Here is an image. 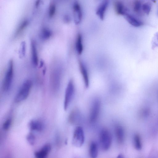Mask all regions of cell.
Wrapping results in <instances>:
<instances>
[{
  "mask_svg": "<svg viewBox=\"0 0 158 158\" xmlns=\"http://www.w3.org/2000/svg\"><path fill=\"white\" fill-rule=\"evenodd\" d=\"M32 86L31 80H27L24 81L15 96V102L19 103L25 100L29 95Z\"/></svg>",
  "mask_w": 158,
  "mask_h": 158,
  "instance_id": "obj_2",
  "label": "cell"
},
{
  "mask_svg": "<svg viewBox=\"0 0 158 158\" xmlns=\"http://www.w3.org/2000/svg\"><path fill=\"white\" fill-rule=\"evenodd\" d=\"M73 10L74 22L76 24H79L82 21L83 13L81 6L78 2L76 1L74 3Z\"/></svg>",
  "mask_w": 158,
  "mask_h": 158,
  "instance_id": "obj_8",
  "label": "cell"
},
{
  "mask_svg": "<svg viewBox=\"0 0 158 158\" xmlns=\"http://www.w3.org/2000/svg\"><path fill=\"white\" fill-rule=\"evenodd\" d=\"M118 157H123V156L122 155L120 154L119 155H118Z\"/></svg>",
  "mask_w": 158,
  "mask_h": 158,
  "instance_id": "obj_31",
  "label": "cell"
},
{
  "mask_svg": "<svg viewBox=\"0 0 158 158\" xmlns=\"http://www.w3.org/2000/svg\"><path fill=\"white\" fill-rule=\"evenodd\" d=\"M152 48L154 49L158 47V32H156L154 35L152 42Z\"/></svg>",
  "mask_w": 158,
  "mask_h": 158,
  "instance_id": "obj_26",
  "label": "cell"
},
{
  "mask_svg": "<svg viewBox=\"0 0 158 158\" xmlns=\"http://www.w3.org/2000/svg\"><path fill=\"white\" fill-rule=\"evenodd\" d=\"M80 112L79 110L75 108L70 112L68 117V121L71 124H75L78 122L80 118Z\"/></svg>",
  "mask_w": 158,
  "mask_h": 158,
  "instance_id": "obj_16",
  "label": "cell"
},
{
  "mask_svg": "<svg viewBox=\"0 0 158 158\" xmlns=\"http://www.w3.org/2000/svg\"><path fill=\"white\" fill-rule=\"evenodd\" d=\"M12 120L10 118H8L3 123L2 125V128L5 131L8 130L11 124Z\"/></svg>",
  "mask_w": 158,
  "mask_h": 158,
  "instance_id": "obj_28",
  "label": "cell"
},
{
  "mask_svg": "<svg viewBox=\"0 0 158 158\" xmlns=\"http://www.w3.org/2000/svg\"><path fill=\"white\" fill-rule=\"evenodd\" d=\"M52 35L51 31L47 28L42 29L40 35V37L43 40H47L51 37Z\"/></svg>",
  "mask_w": 158,
  "mask_h": 158,
  "instance_id": "obj_22",
  "label": "cell"
},
{
  "mask_svg": "<svg viewBox=\"0 0 158 158\" xmlns=\"http://www.w3.org/2000/svg\"><path fill=\"white\" fill-rule=\"evenodd\" d=\"M60 68L57 66L52 70L51 78V86L52 91L56 92L59 90L60 85L61 71Z\"/></svg>",
  "mask_w": 158,
  "mask_h": 158,
  "instance_id": "obj_6",
  "label": "cell"
},
{
  "mask_svg": "<svg viewBox=\"0 0 158 158\" xmlns=\"http://www.w3.org/2000/svg\"><path fill=\"white\" fill-rule=\"evenodd\" d=\"M51 149V145L48 144L45 145L42 148L35 153V156L37 158H45L48 155Z\"/></svg>",
  "mask_w": 158,
  "mask_h": 158,
  "instance_id": "obj_14",
  "label": "cell"
},
{
  "mask_svg": "<svg viewBox=\"0 0 158 158\" xmlns=\"http://www.w3.org/2000/svg\"><path fill=\"white\" fill-rule=\"evenodd\" d=\"M115 134L118 143L122 144L124 142L125 138L124 129L121 125H117L115 127Z\"/></svg>",
  "mask_w": 158,
  "mask_h": 158,
  "instance_id": "obj_10",
  "label": "cell"
},
{
  "mask_svg": "<svg viewBox=\"0 0 158 158\" xmlns=\"http://www.w3.org/2000/svg\"><path fill=\"white\" fill-rule=\"evenodd\" d=\"M110 0H103L100 3L96 10V14L99 19L103 20L106 12L109 6Z\"/></svg>",
  "mask_w": 158,
  "mask_h": 158,
  "instance_id": "obj_9",
  "label": "cell"
},
{
  "mask_svg": "<svg viewBox=\"0 0 158 158\" xmlns=\"http://www.w3.org/2000/svg\"><path fill=\"white\" fill-rule=\"evenodd\" d=\"M28 22L27 20L24 21L20 24L17 30L15 33V36L19 35L25 28L28 24Z\"/></svg>",
  "mask_w": 158,
  "mask_h": 158,
  "instance_id": "obj_24",
  "label": "cell"
},
{
  "mask_svg": "<svg viewBox=\"0 0 158 158\" xmlns=\"http://www.w3.org/2000/svg\"><path fill=\"white\" fill-rule=\"evenodd\" d=\"M56 10V7L54 4H52L49 8V16L50 17H53L55 15Z\"/></svg>",
  "mask_w": 158,
  "mask_h": 158,
  "instance_id": "obj_29",
  "label": "cell"
},
{
  "mask_svg": "<svg viewBox=\"0 0 158 158\" xmlns=\"http://www.w3.org/2000/svg\"><path fill=\"white\" fill-rule=\"evenodd\" d=\"M114 7L115 12L118 15L124 16L128 12L127 9L122 2L117 1L115 2Z\"/></svg>",
  "mask_w": 158,
  "mask_h": 158,
  "instance_id": "obj_15",
  "label": "cell"
},
{
  "mask_svg": "<svg viewBox=\"0 0 158 158\" xmlns=\"http://www.w3.org/2000/svg\"><path fill=\"white\" fill-rule=\"evenodd\" d=\"M125 18L131 25L135 27H139L143 26V23L131 14L128 12L124 15Z\"/></svg>",
  "mask_w": 158,
  "mask_h": 158,
  "instance_id": "obj_12",
  "label": "cell"
},
{
  "mask_svg": "<svg viewBox=\"0 0 158 158\" xmlns=\"http://www.w3.org/2000/svg\"></svg>",
  "mask_w": 158,
  "mask_h": 158,
  "instance_id": "obj_33",
  "label": "cell"
},
{
  "mask_svg": "<svg viewBox=\"0 0 158 158\" xmlns=\"http://www.w3.org/2000/svg\"><path fill=\"white\" fill-rule=\"evenodd\" d=\"M142 5L140 0H134L133 3L134 11L137 14L141 15L143 13L142 10Z\"/></svg>",
  "mask_w": 158,
  "mask_h": 158,
  "instance_id": "obj_20",
  "label": "cell"
},
{
  "mask_svg": "<svg viewBox=\"0 0 158 158\" xmlns=\"http://www.w3.org/2000/svg\"><path fill=\"white\" fill-rule=\"evenodd\" d=\"M31 60L33 65L37 66L38 64L39 59L36 43L33 40L31 42Z\"/></svg>",
  "mask_w": 158,
  "mask_h": 158,
  "instance_id": "obj_13",
  "label": "cell"
},
{
  "mask_svg": "<svg viewBox=\"0 0 158 158\" xmlns=\"http://www.w3.org/2000/svg\"><path fill=\"white\" fill-rule=\"evenodd\" d=\"M85 140V134L83 128L79 126L76 127L73 135V144L77 147H80L83 145Z\"/></svg>",
  "mask_w": 158,
  "mask_h": 158,
  "instance_id": "obj_5",
  "label": "cell"
},
{
  "mask_svg": "<svg viewBox=\"0 0 158 158\" xmlns=\"http://www.w3.org/2000/svg\"><path fill=\"white\" fill-rule=\"evenodd\" d=\"M29 126L31 130L37 131H41L44 128V125L42 122L37 120L31 121L29 123Z\"/></svg>",
  "mask_w": 158,
  "mask_h": 158,
  "instance_id": "obj_17",
  "label": "cell"
},
{
  "mask_svg": "<svg viewBox=\"0 0 158 158\" xmlns=\"http://www.w3.org/2000/svg\"><path fill=\"white\" fill-rule=\"evenodd\" d=\"M78 62L80 70L83 78L85 87L87 88L89 85V76L87 70L82 61L79 60Z\"/></svg>",
  "mask_w": 158,
  "mask_h": 158,
  "instance_id": "obj_11",
  "label": "cell"
},
{
  "mask_svg": "<svg viewBox=\"0 0 158 158\" xmlns=\"http://www.w3.org/2000/svg\"><path fill=\"white\" fill-rule=\"evenodd\" d=\"M101 106V102L99 99H96L94 101L89 115V121L90 123H94L97 120L100 114Z\"/></svg>",
  "mask_w": 158,
  "mask_h": 158,
  "instance_id": "obj_7",
  "label": "cell"
},
{
  "mask_svg": "<svg viewBox=\"0 0 158 158\" xmlns=\"http://www.w3.org/2000/svg\"><path fill=\"white\" fill-rule=\"evenodd\" d=\"M99 142L100 147L103 150L107 151L110 147L112 142V135L107 129H103L100 131Z\"/></svg>",
  "mask_w": 158,
  "mask_h": 158,
  "instance_id": "obj_3",
  "label": "cell"
},
{
  "mask_svg": "<svg viewBox=\"0 0 158 158\" xmlns=\"http://www.w3.org/2000/svg\"><path fill=\"white\" fill-rule=\"evenodd\" d=\"M27 140L28 143L31 145L34 144L35 141V138L33 134L30 133L27 136Z\"/></svg>",
  "mask_w": 158,
  "mask_h": 158,
  "instance_id": "obj_27",
  "label": "cell"
},
{
  "mask_svg": "<svg viewBox=\"0 0 158 158\" xmlns=\"http://www.w3.org/2000/svg\"><path fill=\"white\" fill-rule=\"evenodd\" d=\"M152 2L155 3L156 2V0H151Z\"/></svg>",
  "mask_w": 158,
  "mask_h": 158,
  "instance_id": "obj_32",
  "label": "cell"
},
{
  "mask_svg": "<svg viewBox=\"0 0 158 158\" xmlns=\"http://www.w3.org/2000/svg\"><path fill=\"white\" fill-rule=\"evenodd\" d=\"M40 1V0H37L36 2V3H35V5L36 6H37L39 5Z\"/></svg>",
  "mask_w": 158,
  "mask_h": 158,
  "instance_id": "obj_30",
  "label": "cell"
},
{
  "mask_svg": "<svg viewBox=\"0 0 158 158\" xmlns=\"http://www.w3.org/2000/svg\"><path fill=\"white\" fill-rule=\"evenodd\" d=\"M89 154L91 157L95 158L97 157L98 154V146L97 143L92 141L90 144Z\"/></svg>",
  "mask_w": 158,
  "mask_h": 158,
  "instance_id": "obj_19",
  "label": "cell"
},
{
  "mask_svg": "<svg viewBox=\"0 0 158 158\" xmlns=\"http://www.w3.org/2000/svg\"><path fill=\"white\" fill-rule=\"evenodd\" d=\"M75 48L77 54L81 55L83 51V46L82 43V38L80 33L77 34L75 42Z\"/></svg>",
  "mask_w": 158,
  "mask_h": 158,
  "instance_id": "obj_18",
  "label": "cell"
},
{
  "mask_svg": "<svg viewBox=\"0 0 158 158\" xmlns=\"http://www.w3.org/2000/svg\"><path fill=\"white\" fill-rule=\"evenodd\" d=\"M75 86L73 81L70 79L69 81L65 93L64 108L66 110L68 108L74 95Z\"/></svg>",
  "mask_w": 158,
  "mask_h": 158,
  "instance_id": "obj_4",
  "label": "cell"
},
{
  "mask_svg": "<svg viewBox=\"0 0 158 158\" xmlns=\"http://www.w3.org/2000/svg\"><path fill=\"white\" fill-rule=\"evenodd\" d=\"M151 9V5L149 2H145L142 5V10L143 12L145 14L148 15L150 14Z\"/></svg>",
  "mask_w": 158,
  "mask_h": 158,
  "instance_id": "obj_23",
  "label": "cell"
},
{
  "mask_svg": "<svg viewBox=\"0 0 158 158\" xmlns=\"http://www.w3.org/2000/svg\"><path fill=\"white\" fill-rule=\"evenodd\" d=\"M14 63L12 60H10L2 84V89L5 92L10 89L13 80L14 74Z\"/></svg>",
  "mask_w": 158,
  "mask_h": 158,
  "instance_id": "obj_1",
  "label": "cell"
},
{
  "mask_svg": "<svg viewBox=\"0 0 158 158\" xmlns=\"http://www.w3.org/2000/svg\"><path fill=\"white\" fill-rule=\"evenodd\" d=\"M133 144L135 148L137 150H140L142 148V143L140 135L135 134L133 137Z\"/></svg>",
  "mask_w": 158,
  "mask_h": 158,
  "instance_id": "obj_21",
  "label": "cell"
},
{
  "mask_svg": "<svg viewBox=\"0 0 158 158\" xmlns=\"http://www.w3.org/2000/svg\"><path fill=\"white\" fill-rule=\"evenodd\" d=\"M26 51V43L25 41H23L21 44L19 51V55L20 58H22L25 56Z\"/></svg>",
  "mask_w": 158,
  "mask_h": 158,
  "instance_id": "obj_25",
  "label": "cell"
}]
</instances>
